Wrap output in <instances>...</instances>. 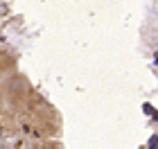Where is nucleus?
<instances>
[{"instance_id":"2","label":"nucleus","mask_w":158,"mask_h":149,"mask_svg":"<svg viewBox=\"0 0 158 149\" xmlns=\"http://www.w3.org/2000/svg\"><path fill=\"white\" fill-rule=\"evenodd\" d=\"M149 149H156V136L149 138Z\"/></svg>"},{"instance_id":"1","label":"nucleus","mask_w":158,"mask_h":149,"mask_svg":"<svg viewBox=\"0 0 158 149\" xmlns=\"http://www.w3.org/2000/svg\"><path fill=\"white\" fill-rule=\"evenodd\" d=\"M142 109H145V113H149L152 118L156 115V111H154V106H152V104H142Z\"/></svg>"}]
</instances>
